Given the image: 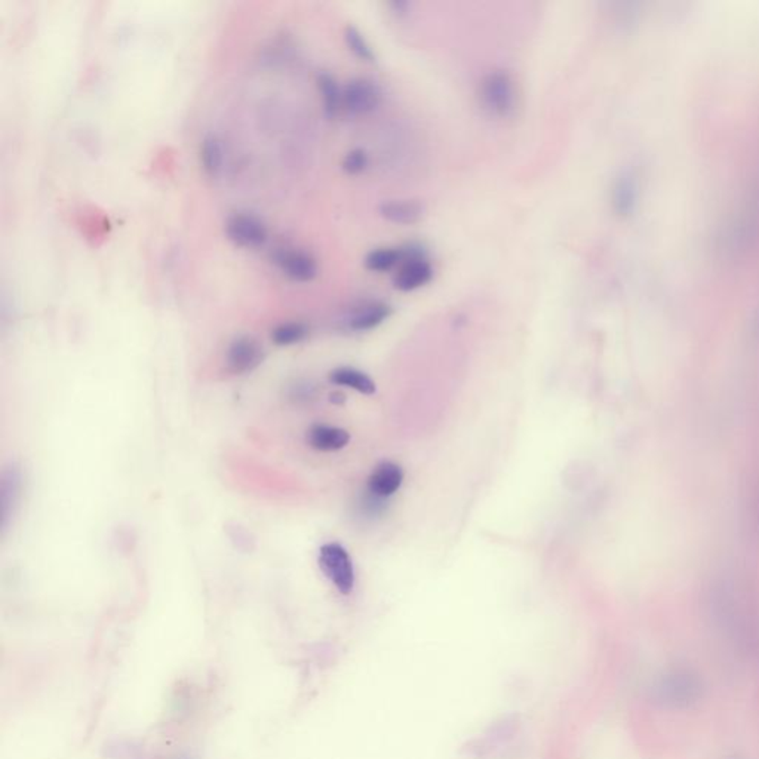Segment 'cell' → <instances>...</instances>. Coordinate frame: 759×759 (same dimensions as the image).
I'll list each match as a JSON object with an SVG mask.
<instances>
[{"mask_svg": "<svg viewBox=\"0 0 759 759\" xmlns=\"http://www.w3.org/2000/svg\"><path fill=\"white\" fill-rule=\"evenodd\" d=\"M745 587L733 580H722L713 589V613L734 638L749 645L758 644L759 611L755 599Z\"/></svg>", "mask_w": 759, "mask_h": 759, "instance_id": "obj_1", "label": "cell"}, {"mask_svg": "<svg viewBox=\"0 0 759 759\" xmlns=\"http://www.w3.org/2000/svg\"><path fill=\"white\" fill-rule=\"evenodd\" d=\"M480 101L485 110L496 118H507L516 106V88L509 73L494 70L482 77Z\"/></svg>", "mask_w": 759, "mask_h": 759, "instance_id": "obj_2", "label": "cell"}, {"mask_svg": "<svg viewBox=\"0 0 759 759\" xmlns=\"http://www.w3.org/2000/svg\"><path fill=\"white\" fill-rule=\"evenodd\" d=\"M658 699L663 704L684 708L696 703L702 694V683L694 672L688 669H674L658 679L656 687Z\"/></svg>", "mask_w": 759, "mask_h": 759, "instance_id": "obj_3", "label": "cell"}, {"mask_svg": "<svg viewBox=\"0 0 759 759\" xmlns=\"http://www.w3.org/2000/svg\"><path fill=\"white\" fill-rule=\"evenodd\" d=\"M319 567L339 592L349 595L355 587V569L349 552L339 543L323 544L319 551Z\"/></svg>", "mask_w": 759, "mask_h": 759, "instance_id": "obj_4", "label": "cell"}, {"mask_svg": "<svg viewBox=\"0 0 759 759\" xmlns=\"http://www.w3.org/2000/svg\"><path fill=\"white\" fill-rule=\"evenodd\" d=\"M382 91L368 79L349 82L343 90V107L357 116L369 115L382 104Z\"/></svg>", "mask_w": 759, "mask_h": 759, "instance_id": "obj_5", "label": "cell"}, {"mask_svg": "<svg viewBox=\"0 0 759 759\" xmlns=\"http://www.w3.org/2000/svg\"><path fill=\"white\" fill-rule=\"evenodd\" d=\"M225 234L232 243L243 248H260L268 243V229L263 221L248 214L230 216L225 225Z\"/></svg>", "mask_w": 759, "mask_h": 759, "instance_id": "obj_6", "label": "cell"}, {"mask_svg": "<svg viewBox=\"0 0 759 759\" xmlns=\"http://www.w3.org/2000/svg\"><path fill=\"white\" fill-rule=\"evenodd\" d=\"M264 359L263 348L257 340L251 337H239L230 344L225 355L227 368L234 374L252 373L259 368Z\"/></svg>", "mask_w": 759, "mask_h": 759, "instance_id": "obj_7", "label": "cell"}, {"mask_svg": "<svg viewBox=\"0 0 759 759\" xmlns=\"http://www.w3.org/2000/svg\"><path fill=\"white\" fill-rule=\"evenodd\" d=\"M275 263L280 270L296 282H310L318 275V264L312 255L303 251L280 250L276 252Z\"/></svg>", "mask_w": 759, "mask_h": 759, "instance_id": "obj_8", "label": "cell"}, {"mask_svg": "<svg viewBox=\"0 0 759 759\" xmlns=\"http://www.w3.org/2000/svg\"><path fill=\"white\" fill-rule=\"evenodd\" d=\"M433 268L426 259L407 260L399 266L393 278L395 288L402 293H410L423 288L432 280Z\"/></svg>", "mask_w": 759, "mask_h": 759, "instance_id": "obj_9", "label": "cell"}, {"mask_svg": "<svg viewBox=\"0 0 759 759\" xmlns=\"http://www.w3.org/2000/svg\"><path fill=\"white\" fill-rule=\"evenodd\" d=\"M403 482L402 467L393 462H383L374 469L368 480V492L387 499L398 492Z\"/></svg>", "mask_w": 759, "mask_h": 759, "instance_id": "obj_10", "label": "cell"}, {"mask_svg": "<svg viewBox=\"0 0 759 759\" xmlns=\"http://www.w3.org/2000/svg\"><path fill=\"white\" fill-rule=\"evenodd\" d=\"M378 214L393 225H412L423 220L426 209L417 200H386L378 207Z\"/></svg>", "mask_w": 759, "mask_h": 759, "instance_id": "obj_11", "label": "cell"}, {"mask_svg": "<svg viewBox=\"0 0 759 759\" xmlns=\"http://www.w3.org/2000/svg\"><path fill=\"white\" fill-rule=\"evenodd\" d=\"M350 441L348 430L335 426L314 425L307 432V444L313 450L322 453L343 450Z\"/></svg>", "mask_w": 759, "mask_h": 759, "instance_id": "obj_12", "label": "cell"}, {"mask_svg": "<svg viewBox=\"0 0 759 759\" xmlns=\"http://www.w3.org/2000/svg\"><path fill=\"white\" fill-rule=\"evenodd\" d=\"M392 314V307L386 303H369L355 310L348 319V327L352 331H369L382 325Z\"/></svg>", "mask_w": 759, "mask_h": 759, "instance_id": "obj_13", "label": "cell"}, {"mask_svg": "<svg viewBox=\"0 0 759 759\" xmlns=\"http://www.w3.org/2000/svg\"><path fill=\"white\" fill-rule=\"evenodd\" d=\"M330 382L337 386L349 387L353 391L359 392L362 395H374L375 393V383L368 374L350 366H341L330 374Z\"/></svg>", "mask_w": 759, "mask_h": 759, "instance_id": "obj_14", "label": "cell"}, {"mask_svg": "<svg viewBox=\"0 0 759 759\" xmlns=\"http://www.w3.org/2000/svg\"><path fill=\"white\" fill-rule=\"evenodd\" d=\"M20 487H22V475L15 467L4 471V481H2V526H6L8 519L13 515V506L20 497Z\"/></svg>", "mask_w": 759, "mask_h": 759, "instance_id": "obj_15", "label": "cell"}, {"mask_svg": "<svg viewBox=\"0 0 759 759\" xmlns=\"http://www.w3.org/2000/svg\"><path fill=\"white\" fill-rule=\"evenodd\" d=\"M318 88L322 97L323 110L328 118H334L343 107V91L339 84L328 73H321L318 76Z\"/></svg>", "mask_w": 759, "mask_h": 759, "instance_id": "obj_16", "label": "cell"}, {"mask_svg": "<svg viewBox=\"0 0 759 759\" xmlns=\"http://www.w3.org/2000/svg\"><path fill=\"white\" fill-rule=\"evenodd\" d=\"M522 721L521 717L516 713L512 715H506L492 722L491 726L488 727L487 736L488 742L491 745H501V743H507L512 738L516 737V734L521 729Z\"/></svg>", "mask_w": 759, "mask_h": 759, "instance_id": "obj_17", "label": "cell"}, {"mask_svg": "<svg viewBox=\"0 0 759 759\" xmlns=\"http://www.w3.org/2000/svg\"><path fill=\"white\" fill-rule=\"evenodd\" d=\"M402 250L401 248H378L369 252L365 257V268L369 272L384 273L389 272L396 266L402 263Z\"/></svg>", "mask_w": 759, "mask_h": 759, "instance_id": "obj_18", "label": "cell"}, {"mask_svg": "<svg viewBox=\"0 0 759 759\" xmlns=\"http://www.w3.org/2000/svg\"><path fill=\"white\" fill-rule=\"evenodd\" d=\"M200 161L209 175H216L223 168V147L216 137H207L200 146Z\"/></svg>", "mask_w": 759, "mask_h": 759, "instance_id": "obj_19", "label": "cell"}, {"mask_svg": "<svg viewBox=\"0 0 759 759\" xmlns=\"http://www.w3.org/2000/svg\"><path fill=\"white\" fill-rule=\"evenodd\" d=\"M344 40H346L349 49L353 52V56L359 58V60L365 61V63H374L375 61V54H374L373 48L366 42L364 34L357 31V27H346Z\"/></svg>", "mask_w": 759, "mask_h": 759, "instance_id": "obj_20", "label": "cell"}, {"mask_svg": "<svg viewBox=\"0 0 759 759\" xmlns=\"http://www.w3.org/2000/svg\"><path fill=\"white\" fill-rule=\"evenodd\" d=\"M309 334L304 323L288 322L276 327L272 332L273 343L278 346H293L300 343Z\"/></svg>", "mask_w": 759, "mask_h": 759, "instance_id": "obj_21", "label": "cell"}, {"mask_svg": "<svg viewBox=\"0 0 759 759\" xmlns=\"http://www.w3.org/2000/svg\"><path fill=\"white\" fill-rule=\"evenodd\" d=\"M366 166H368V154L362 149L350 150L344 156L343 163H341L344 172H348L349 175L361 174L366 170Z\"/></svg>", "mask_w": 759, "mask_h": 759, "instance_id": "obj_22", "label": "cell"}, {"mask_svg": "<svg viewBox=\"0 0 759 759\" xmlns=\"http://www.w3.org/2000/svg\"><path fill=\"white\" fill-rule=\"evenodd\" d=\"M387 6L391 9L392 13L398 18L407 17L410 8H411V4H408V2H403V0H393V2H389Z\"/></svg>", "mask_w": 759, "mask_h": 759, "instance_id": "obj_23", "label": "cell"}]
</instances>
